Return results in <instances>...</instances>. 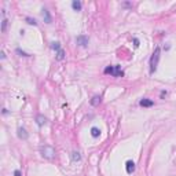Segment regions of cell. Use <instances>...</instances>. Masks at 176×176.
<instances>
[{
    "label": "cell",
    "mask_w": 176,
    "mask_h": 176,
    "mask_svg": "<svg viewBox=\"0 0 176 176\" xmlns=\"http://www.w3.org/2000/svg\"><path fill=\"white\" fill-rule=\"evenodd\" d=\"M160 54H161V50H160V47H157L150 58V73H154L157 70L158 62H160Z\"/></svg>",
    "instance_id": "cell-1"
},
{
    "label": "cell",
    "mask_w": 176,
    "mask_h": 176,
    "mask_svg": "<svg viewBox=\"0 0 176 176\" xmlns=\"http://www.w3.org/2000/svg\"><path fill=\"white\" fill-rule=\"evenodd\" d=\"M105 73H106V74H112V76H114V77H122L124 76V72H122L121 66H118V65L107 66V68L105 69Z\"/></svg>",
    "instance_id": "cell-2"
},
{
    "label": "cell",
    "mask_w": 176,
    "mask_h": 176,
    "mask_svg": "<svg viewBox=\"0 0 176 176\" xmlns=\"http://www.w3.org/2000/svg\"><path fill=\"white\" fill-rule=\"evenodd\" d=\"M41 151V156L47 160H52L55 157V150L51 147V146H44V147H41L40 149Z\"/></svg>",
    "instance_id": "cell-3"
},
{
    "label": "cell",
    "mask_w": 176,
    "mask_h": 176,
    "mask_svg": "<svg viewBox=\"0 0 176 176\" xmlns=\"http://www.w3.org/2000/svg\"><path fill=\"white\" fill-rule=\"evenodd\" d=\"M77 44L81 45V47H86V45L88 44V37H86V36H78V37H77Z\"/></svg>",
    "instance_id": "cell-4"
},
{
    "label": "cell",
    "mask_w": 176,
    "mask_h": 176,
    "mask_svg": "<svg viewBox=\"0 0 176 176\" xmlns=\"http://www.w3.org/2000/svg\"><path fill=\"white\" fill-rule=\"evenodd\" d=\"M125 168H127V172H128V173H132V172L135 171V164H134V161H127Z\"/></svg>",
    "instance_id": "cell-5"
},
{
    "label": "cell",
    "mask_w": 176,
    "mask_h": 176,
    "mask_svg": "<svg viewBox=\"0 0 176 176\" xmlns=\"http://www.w3.org/2000/svg\"><path fill=\"white\" fill-rule=\"evenodd\" d=\"M140 106H143V107H150V106H153V100L150 99H142L139 102Z\"/></svg>",
    "instance_id": "cell-6"
},
{
    "label": "cell",
    "mask_w": 176,
    "mask_h": 176,
    "mask_svg": "<svg viewBox=\"0 0 176 176\" xmlns=\"http://www.w3.org/2000/svg\"><path fill=\"white\" fill-rule=\"evenodd\" d=\"M18 136L21 139H28V132L23 129V128H19L18 129Z\"/></svg>",
    "instance_id": "cell-7"
},
{
    "label": "cell",
    "mask_w": 176,
    "mask_h": 176,
    "mask_svg": "<svg viewBox=\"0 0 176 176\" xmlns=\"http://www.w3.org/2000/svg\"><path fill=\"white\" fill-rule=\"evenodd\" d=\"M99 134H100V131L98 129V128H95V127L91 129V135L94 136V138H98V136H99Z\"/></svg>",
    "instance_id": "cell-8"
},
{
    "label": "cell",
    "mask_w": 176,
    "mask_h": 176,
    "mask_svg": "<svg viewBox=\"0 0 176 176\" xmlns=\"http://www.w3.org/2000/svg\"><path fill=\"white\" fill-rule=\"evenodd\" d=\"M72 6H73V8L77 10V11H80V10H81V3H80V1H73Z\"/></svg>",
    "instance_id": "cell-9"
},
{
    "label": "cell",
    "mask_w": 176,
    "mask_h": 176,
    "mask_svg": "<svg viewBox=\"0 0 176 176\" xmlns=\"http://www.w3.org/2000/svg\"><path fill=\"white\" fill-rule=\"evenodd\" d=\"M91 103L94 105V106L99 105L100 103V96H94V98H92V100H91Z\"/></svg>",
    "instance_id": "cell-10"
},
{
    "label": "cell",
    "mask_w": 176,
    "mask_h": 176,
    "mask_svg": "<svg viewBox=\"0 0 176 176\" xmlns=\"http://www.w3.org/2000/svg\"><path fill=\"white\" fill-rule=\"evenodd\" d=\"M36 120H37V124H39V125H43V124H45V118L43 117V116H37Z\"/></svg>",
    "instance_id": "cell-11"
},
{
    "label": "cell",
    "mask_w": 176,
    "mask_h": 176,
    "mask_svg": "<svg viewBox=\"0 0 176 176\" xmlns=\"http://www.w3.org/2000/svg\"><path fill=\"white\" fill-rule=\"evenodd\" d=\"M6 28H7V19H6L4 15H3V21H1V32H6Z\"/></svg>",
    "instance_id": "cell-12"
},
{
    "label": "cell",
    "mask_w": 176,
    "mask_h": 176,
    "mask_svg": "<svg viewBox=\"0 0 176 176\" xmlns=\"http://www.w3.org/2000/svg\"><path fill=\"white\" fill-rule=\"evenodd\" d=\"M57 58H58L59 61H62V59L65 58V52H63V50H59V51H58V55H57Z\"/></svg>",
    "instance_id": "cell-13"
},
{
    "label": "cell",
    "mask_w": 176,
    "mask_h": 176,
    "mask_svg": "<svg viewBox=\"0 0 176 176\" xmlns=\"http://www.w3.org/2000/svg\"><path fill=\"white\" fill-rule=\"evenodd\" d=\"M44 11V15H45V21H47V23L51 22V18H50V14H48V11L47 10H43Z\"/></svg>",
    "instance_id": "cell-14"
},
{
    "label": "cell",
    "mask_w": 176,
    "mask_h": 176,
    "mask_svg": "<svg viewBox=\"0 0 176 176\" xmlns=\"http://www.w3.org/2000/svg\"><path fill=\"white\" fill-rule=\"evenodd\" d=\"M72 158L74 160V161H78L81 157H80V154H78V153H72Z\"/></svg>",
    "instance_id": "cell-15"
},
{
    "label": "cell",
    "mask_w": 176,
    "mask_h": 176,
    "mask_svg": "<svg viewBox=\"0 0 176 176\" xmlns=\"http://www.w3.org/2000/svg\"><path fill=\"white\" fill-rule=\"evenodd\" d=\"M51 47H52L54 50H57V51L61 50V47H59V43H52V44H51Z\"/></svg>",
    "instance_id": "cell-16"
},
{
    "label": "cell",
    "mask_w": 176,
    "mask_h": 176,
    "mask_svg": "<svg viewBox=\"0 0 176 176\" xmlns=\"http://www.w3.org/2000/svg\"><path fill=\"white\" fill-rule=\"evenodd\" d=\"M28 23H30V25H37V22L35 21V19H32V18H26Z\"/></svg>",
    "instance_id": "cell-17"
},
{
    "label": "cell",
    "mask_w": 176,
    "mask_h": 176,
    "mask_svg": "<svg viewBox=\"0 0 176 176\" xmlns=\"http://www.w3.org/2000/svg\"><path fill=\"white\" fill-rule=\"evenodd\" d=\"M14 175H15V176H21V172H19V171H15V172H14Z\"/></svg>",
    "instance_id": "cell-18"
}]
</instances>
